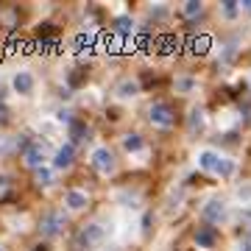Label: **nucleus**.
Returning <instances> with one entry per match:
<instances>
[{
    "label": "nucleus",
    "instance_id": "1",
    "mask_svg": "<svg viewBox=\"0 0 251 251\" xmlns=\"http://www.w3.org/2000/svg\"><path fill=\"white\" fill-rule=\"evenodd\" d=\"M201 215H204L206 224H226V221H229V209H226V204L218 196H212V198H206L204 201Z\"/></svg>",
    "mask_w": 251,
    "mask_h": 251
},
{
    "label": "nucleus",
    "instance_id": "2",
    "mask_svg": "<svg viewBox=\"0 0 251 251\" xmlns=\"http://www.w3.org/2000/svg\"><path fill=\"white\" fill-rule=\"evenodd\" d=\"M90 165L98 173L109 176V173H115V153L109 151V148H103V145H98V148L90 153Z\"/></svg>",
    "mask_w": 251,
    "mask_h": 251
},
{
    "label": "nucleus",
    "instance_id": "3",
    "mask_svg": "<svg viewBox=\"0 0 251 251\" xmlns=\"http://www.w3.org/2000/svg\"><path fill=\"white\" fill-rule=\"evenodd\" d=\"M148 117H151L153 126H159V128H171L176 123V112H173L171 103H153L148 109Z\"/></svg>",
    "mask_w": 251,
    "mask_h": 251
},
{
    "label": "nucleus",
    "instance_id": "4",
    "mask_svg": "<svg viewBox=\"0 0 251 251\" xmlns=\"http://www.w3.org/2000/svg\"><path fill=\"white\" fill-rule=\"evenodd\" d=\"M64 224H67V218L62 215V212H45L42 215V221H39V232L45 234V237H56V234L64 232Z\"/></svg>",
    "mask_w": 251,
    "mask_h": 251
},
{
    "label": "nucleus",
    "instance_id": "5",
    "mask_svg": "<svg viewBox=\"0 0 251 251\" xmlns=\"http://www.w3.org/2000/svg\"><path fill=\"white\" fill-rule=\"evenodd\" d=\"M73 162H75V145L73 143H64V145H59V151L53 153V171H67Z\"/></svg>",
    "mask_w": 251,
    "mask_h": 251
},
{
    "label": "nucleus",
    "instance_id": "6",
    "mask_svg": "<svg viewBox=\"0 0 251 251\" xmlns=\"http://www.w3.org/2000/svg\"><path fill=\"white\" fill-rule=\"evenodd\" d=\"M103 237H106V229H103L100 224H87L78 234V243L81 246H98Z\"/></svg>",
    "mask_w": 251,
    "mask_h": 251
},
{
    "label": "nucleus",
    "instance_id": "7",
    "mask_svg": "<svg viewBox=\"0 0 251 251\" xmlns=\"http://www.w3.org/2000/svg\"><path fill=\"white\" fill-rule=\"evenodd\" d=\"M23 159H25V165L31 168V171L42 168V159H45V145H42V143H28L25 151H23Z\"/></svg>",
    "mask_w": 251,
    "mask_h": 251
},
{
    "label": "nucleus",
    "instance_id": "8",
    "mask_svg": "<svg viewBox=\"0 0 251 251\" xmlns=\"http://www.w3.org/2000/svg\"><path fill=\"white\" fill-rule=\"evenodd\" d=\"M11 90L17 92V95H31V92H34V75H31V70H17L14 73Z\"/></svg>",
    "mask_w": 251,
    "mask_h": 251
},
{
    "label": "nucleus",
    "instance_id": "9",
    "mask_svg": "<svg viewBox=\"0 0 251 251\" xmlns=\"http://www.w3.org/2000/svg\"><path fill=\"white\" fill-rule=\"evenodd\" d=\"M193 240H196L198 249H215V243H218V232L212 229V226H201V229H196Z\"/></svg>",
    "mask_w": 251,
    "mask_h": 251
},
{
    "label": "nucleus",
    "instance_id": "10",
    "mask_svg": "<svg viewBox=\"0 0 251 251\" xmlns=\"http://www.w3.org/2000/svg\"><path fill=\"white\" fill-rule=\"evenodd\" d=\"M67 131H70V143L73 145H81V143H87L92 137V128L87 123H81V120H73L70 126H67Z\"/></svg>",
    "mask_w": 251,
    "mask_h": 251
},
{
    "label": "nucleus",
    "instance_id": "11",
    "mask_svg": "<svg viewBox=\"0 0 251 251\" xmlns=\"http://www.w3.org/2000/svg\"><path fill=\"white\" fill-rule=\"evenodd\" d=\"M64 206H67L70 212L87 209V193H81V190H67V193H64Z\"/></svg>",
    "mask_w": 251,
    "mask_h": 251
},
{
    "label": "nucleus",
    "instance_id": "12",
    "mask_svg": "<svg viewBox=\"0 0 251 251\" xmlns=\"http://www.w3.org/2000/svg\"><path fill=\"white\" fill-rule=\"evenodd\" d=\"M218 159H221V153H215V151H201L198 153V159H196V165L201 168V171H212L215 173V168H218Z\"/></svg>",
    "mask_w": 251,
    "mask_h": 251
},
{
    "label": "nucleus",
    "instance_id": "13",
    "mask_svg": "<svg viewBox=\"0 0 251 251\" xmlns=\"http://www.w3.org/2000/svg\"><path fill=\"white\" fill-rule=\"evenodd\" d=\"M120 145H123V151L126 153H140L145 148V140H143V134H126L123 140H120Z\"/></svg>",
    "mask_w": 251,
    "mask_h": 251
},
{
    "label": "nucleus",
    "instance_id": "14",
    "mask_svg": "<svg viewBox=\"0 0 251 251\" xmlns=\"http://www.w3.org/2000/svg\"><path fill=\"white\" fill-rule=\"evenodd\" d=\"M190 134H196V131H204V109L201 106H190Z\"/></svg>",
    "mask_w": 251,
    "mask_h": 251
},
{
    "label": "nucleus",
    "instance_id": "15",
    "mask_svg": "<svg viewBox=\"0 0 251 251\" xmlns=\"http://www.w3.org/2000/svg\"><path fill=\"white\" fill-rule=\"evenodd\" d=\"M234 171H237V162H234V159H229V156H221V159H218L215 173L221 176V179H232Z\"/></svg>",
    "mask_w": 251,
    "mask_h": 251
},
{
    "label": "nucleus",
    "instance_id": "16",
    "mask_svg": "<svg viewBox=\"0 0 251 251\" xmlns=\"http://www.w3.org/2000/svg\"><path fill=\"white\" fill-rule=\"evenodd\" d=\"M53 179H56L53 168H45V165H42V168H36V171H34V181L39 184V187H50Z\"/></svg>",
    "mask_w": 251,
    "mask_h": 251
},
{
    "label": "nucleus",
    "instance_id": "17",
    "mask_svg": "<svg viewBox=\"0 0 251 251\" xmlns=\"http://www.w3.org/2000/svg\"><path fill=\"white\" fill-rule=\"evenodd\" d=\"M131 31H134V20L128 17V14H120V17L115 20V34L117 36H131Z\"/></svg>",
    "mask_w": 251,
    "mask_h": 251
},
{
    "label": "nucleus",
    "instance_id": "18",
    "mask_svg": "<svg viewBox=\"0 0 251 251\" xmlns=\"http://www.w3.org/2000/svg\"><path fill=\"white\" fill-rule=\"evenodd\" d=\"M36 36H39V42H56L59 28H56L53 23H42V25L36 28Z\"/></svg>",
    "mask_w": 251,
    "mask_h": 251
},
{
    "label": "nucleus",
    "instance_id": "19",
    "mask_svg": "<svg viewBox=\"0 0 251 251\" xmlns=\"http://www.w3.org/2000/svg\"><path fill=\"white\" fill-rule=\"evenodd\" d=\"M137 92H140V84L134 78H126L120 81V87H117V98H134Z\"/></svg>",
    "mask_w": 251,
    "mask_h": 251
},
{
    "label": "nucleus",
    "instance_id": "20",
    "mask_svg": "<svg viewBox=\"0 0 251 251\" xmlns=\"http://www.w3.org/2000/svg\"><path fill=\"white\" fill-rule=\"evenodd\" d=\"M240 9H243V3H234V0H226V3H221V11H224L226 20H234L237 14H240Z\"/></svg>",
    "mask_w": 251,
    "mask_h": 251
},
{
    "label": "nucleus",
    "instance_id": "21",
    "mask_svg": "<svg viewBox=\"0 0 251 251\" xmlns=\"http://www.w3.org/2000/svg\"><path fill=\"white\" fill-rule=\"evenodd\" d=\"M173 90H176V92H193V90H196V81L190 78V75H181V78L173 81Z\"/></svg>",
    "mask_w": 251,
    "mask_h": 251
},
{
    "label": "nucleus",
    "instance_id": "22",
    "mask_svg": "<svg viewBox=\"0 0 251 251\" xmlns=\"http://www.w3.org/2000/svg\"><path fill=\"white\" fill-rule=\"evenodd\" d=\"M201 11H204V3H196V0L184 3V14L187 17H201Z\"/></svg>",
    "mask_w": 251,
    "mask_h": 251
},
{
    "label": "nucleus",
    "instance_id": "23",
    "mask_svg": "<svg viewBox=\"0 0 251 251\" xmlns=\"http://www.w3.org/2000/svg\"><path fill=\"white\" fill-rule=\"evenodd\" d=\"M237 198H240V201H249L251 198V184H246V187L237 190Z\"/></svg>",
    "mask_w": 251,
    "mask_h": 251
},
{
    "label": "nucleus",
    "instance_id": "24",
    "mask_svg": "<svg viewBox=\"0 0 251 251\" xmlns=\"http://www.w3.org/2000/svg\"><path fill=\"white\" fill-rule=\"evenodd\" d=\"M151 17H165V6H153V9H151Z\"/></svg>",
    "mask_w": 251,
    "mask_h": 251
},
{
    "label": "nucleus",
    "instance_id": "25",
    "mask_svg": "<svg viewBox=\"0 0 251 251\" xmlns=\"http://www.w3.org/2000/svg\"><path fill=\"white\" fill-rule=\"evenodd\" d=\"M6 120H9V109L0 103V123H6Z\"/></svg>",
    "mask_w": 251,
    "mask_h": 251
},
{
    "label": "nucleus",
    "instance_id": "26",
    "mask_svg": "<svg viewBox=\"0 0 251 251\" xmlns=\"http://www.w3.org/2000/svg\"><path fill=\"white\" fill-rule=\"evenodd\" d=\"M240 251H251V240H249V237H246V240L240 243Z\"/></svg>",
    "mask_w": 251,
    "mask_h": 251
},
{
    "label": "nucleus",
    "instance_id": "27",
    "mask_svg": "<svg viewBox=\"0 0 251 251\" xmlns=\"http://www.w3.org/2000/svg\"><path fill=\"white\" fill-rule=\"evenodd\" d=\"M34 251H48V246H36V249Z\"/></svg>",
    "mask_w": 251,
    "mask_h": 251
},
{
    "label": "nucleus",
    "instance_id": "28",
    "mask_svg": "<svg viewBox=\"0 0 251 251\" xmlns=\"http://www.w3.org/2000/svg\"><path fill=\"white\" fill-rule=\"evenodd\" d=\"M249 240H251V234H249Z\"/></svg>",
    "mask_w": 251,
    "mask_h": 251
},
{
    "label": "nucleus",
    "instance_id": "29",
    "mask_svg": "<svg viewBox=\"0 0 251 251\" xmlns=\"http://www.w3.org/2000/svg\"><path fill=\"white\" fill-rule=\"evenodd\" d=\"M0 251H3V249H0Z\"/></svg>",
    "mask_w": 251,
    "mask_h": 251
}]
</instances>
